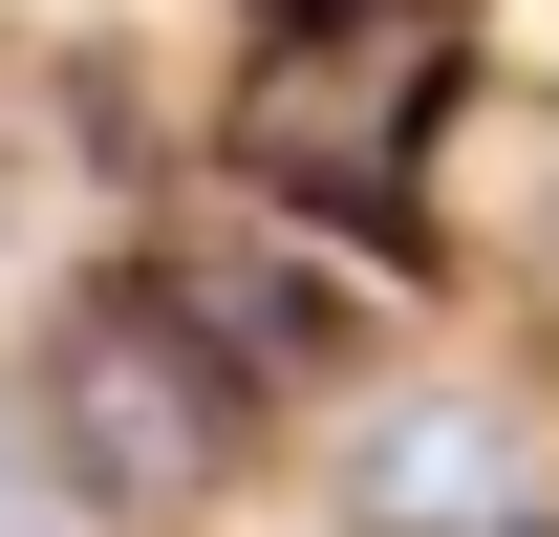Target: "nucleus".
<instances>
[{"mask_svg": "<svg viewBox=\"0 0 559 537\" xmlns=\"http://www.w3.org/2000/svg\"><path fill=\"white\" fill-rule=\"evenodd\" d=\"M430 130H452V0H280V44L237 65V194L280 215H409Z\"/></svg>", "mask_w": 559, "mask_h": 537, "instance_id": "obj_1", "label": "nucleus"}, {"mask_svg": "<svg viewBox=\"0 0 559 537\" xmlns=\"http://www.w3.org/2000/svg\"><path fill=\"white\" fill-rule=\"evenodd\" d=\"M44 430H66V473H86V494L173 516V494L237 452V366H194V323L108 301V323H66V366H44Z\"/></svg>", "mask_w": 559, "mask_h": 537, "instance_id": "obj_2", "label": "nucleus"}, {"mask_svg": "<svg viewBox=\"0 0 559 537\" xmlns=\"http://www.w3.org/2000/svg\"><path fill=\"white\" fill-rule=\"evenodd\" d=\"M173 323H194L237 387H323V366L366 344V301L280 237V194H237V215H194V237H173Z\"/></svg>", "mask_w": 559, "mask_h": 537, "instance_id": "obj_3", "label": "nucleus"}, {"mask_svg": "<svg viewBox=\"0 0 559 537\" xmlns=\"http://www.w3.org/2000/svg\"><path fill=\"white\" fill-rule=\"evenodd\" d=\"M345 537H538V452L495 408H366L345 430Z\"/></svg>", "mask_w": 559, "mask_h": 537, "instance_id": "obj_4", "label": "nucleus"}, {"mask_svg": "<svg viewBox=\"0 0 559 537\" xmlns=\"http://www.w3.org/2000/svg\"><path fill=\"white\" fill-rule=\"evenodd\" d=\"M0 537H22V452H0Z\"/></svg>", "mask_w": 559, "mask_h": 537, "instance_id": "obj_5", "label": "nucleus"}]
</instances>
